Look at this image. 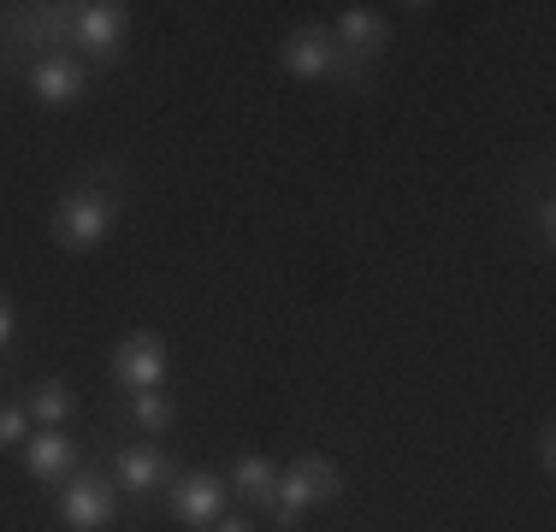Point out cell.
Listing matches in <instances>:
<instances>
[{"label":"cell","instance_id":"cell-1","mask_svg":"<svg viewBox=\"0 0 556 532\" xmlns=\"http://www.w3.org/2000/svg\"><path fill=\"white\" fill-rule=\"evenodd\" d=\"M113 219H118L113 190H101V183H72L54 207V243L65 255H96L113 237Z\"/></svg>","mask_w":556,"mask_h":532},{"label":"cell","instance_id":"cell-2","mask_svg":"<svg viewBox=\"0 0 556 532\" xmlns=\"http://www.w3.org/2000/svg\"><path fill=\"white\" fill-rule=\"evenodd\" d=\"M343 497V473L332 456H296L290 468H278V485H273V503L267 515L278 527H302V515L314 503H338Z\"/></svg>","mask_w":556,"mask_h":532},{"label":"cell","instance_id":"cell-3","mask_svg":"<svg viewBox=\"0 0 556 532\" xmlns=\"http://www.w3.org/2000/svg\"><path fill=\"white\" fill-rule=\"evenodd\" d=\"M60 521L72 532H108L118 521V485L113 473L77 468L72 479H60Z\"/></svg>","mask_w":556,"mask_h":532},{"label":"cell","instance_id":"cell-4","mask_svg":"<svg viewBox=\"0 0 556 532\" xmlns=\"http://www.w3.org/2000/svg\"><path fill=\"white\" fill-rule=\"evenodd\" d=\"M125 36H130L125 0H84V7H72V36H65V48H72L77 60H113V53L125 48Z\"/></svg>","mask_w":556,"mask_h":532},{"label":"cell","instance_id":"cell-5","mask_svg":"<svg viewBox=\"0 0 556 532\" xmlns=\"http://www.w3.org/2000/svg\"><path fill=\"white\" fill-rule=\"evenodd\" d=\"M278 65H285V77H296V84H326V77L350 72V60L338 53L326 24H302V30H290L285 42H278Z\"/></svg>","mask_w":556,"mask_h":532},{"label":"cell","instance_id":"cell-6","mask_svg":"<svg viewBox=\"0 0 556 532\" xmlns=\"http://www.w3.org/2000/svg\"><path fill=\"white\" fill-rule=\"evenodd\" d=\"M225 479L219 473H207V468H190V473H172V485H166V515L178 527H190V532H207L225 515Z\"/></svg>","mask_w":556,"mask_h":532},{"label":"cell","instance_id":"cell-7","mask_svg":"<svg viewBox=\"0 0 556 532\" xmlns=\"http://www.w3.org/2000/svg\"><path fill=\"white\" fill-rule=\"evenodd\" d=\"M113 384L125 396L137 391H166V343L154 331H125L113 343Z\"/></svg>","mask_w":556,"mask_h":532},{"label":"cell","instance_id":"cell-8","mask_svg":"<svg viewBox=\"0 0 556 532\" xmlns=\"http://www.w3.org/2000/svg\"><path fill=\"white\" fill-rule=\"evenodd\" d=\"M18 456H24V473H30L36 485H60V479H72L84 468V461H77V438L65 432V426H36Z\"/></svg>","mask_w":556,"mask_h":532},{"label":"cell","instance_id":"cell-9","mask_svg":"<svg viewBox=\"0 0 556 532\" xmlns=\"http://www.w3.org/2000/svg\"><path fill=\"white\" fill-rule=\"evenodd\" d=\"M332 42L350 65H374L391 42V24H386V12H374V7H338Z\"/></svg>","mask_w":556,"mask_h":532},{"label":"cell","instance_id":"cell-10","mask_svg":"<svg viewBox=\"0 0 556 532\" xmlns=\"http://www.w3.org/2000/svg\"><path fill=\"white\" fill-rule=\"evenodd\" d=\"M30 96L42 106H72L89 89V65L77 53H30Z\"/></svg>","mask_w":556,"mask_h":532},{"label":"cell","instance_id":"cell-11","mask_svg":"<svg viewBox=\"0 0 556 532\" xmlns=\"http://www.w3.org/2000/svg\"><path fill=\"white\" fill-rule=\"evenodd\" d=\"M113 485L118 497H154V491L172 485V461L154 444H125L113 456Z\"/></svg>","mask_w":556,"mask_h":532},{"label":"cell","instance_id":"cell-12","mask_svg":"<svg viewBox=\"0 0 556 532\" xmlns=\"http://www.w3.org/2000/svg\"><path fill=\"white\" fill-rule=\"evenodd\" d=\"M273 485H278V461L273 456H237L231 473H225V491H231L237 503H249V509H267L273 503Z\"/></svg>","mask_w":556,"mask_h":532},{"label":"cell","instance_id":"cell-13","mask_svg":"<svg viewBox=\"0 0 556 532\" xmlns=\"http://www.w3.org/2000/svg\"><path fill=\"white\" fill-rule=\"evenodd\" d=\"M125 415H130V426H137L142 438H161V432H172L178 408H172L166 391H137V396H125Z\"/></svg>","mask_w":556,"mask_h":532},{"label":"cell","instance_id":"cell-14","mask_svg":"<svg viewBox=\"0 0 556 532\" xmlns=\"http://www.w3.org/2000/svg\"><path fill=\"white\" fill-rule=\"evenodd\" d=\"M72 384H65V379H42V384H36V391H30V403H24V415H30V426H65V420H72Z\"/></svg>","mask_w":556,"mask_h":532},{"label":"cell","instance_id":"cell-15","mask_svg":"<svg viewBox=\"0 0 556 532\" xmlns=\"http://www.w3.org/2000/svg\"><path fill=\"white\" fill-rule=\"evenodd\" d=\"M36 426L24 415V403H0V449H24V438H30Z\"/></svg>","mask_w":556,"mask_h":532},{"label":"cell","instance_id":"cell-16","mask_svg":"<svg viewBox=\"0 0 556 532\" xmlns=\"http://www.w3.org/2000/svg\"><path fill=\"white\" fill-rule=\"evenodd\" d=\"M12 343H18V308H12V296L0 290V355H7Z\"/></svg>","mask_w":556,"mask_h":532},{"label":"cell","instance_id":"cell-17","mask_svg":"<svg viewBox=\"0 0 556 532\" xmlns=\"http://www.w3.org/2000/svg\"><path fill=\"white\" fill-rule=\"evenodd\" d=\"M539 473H556V432H551V426H539Z\"/></svg>","mask_w":556,"mask_h":532},{"label":"cell","instance_id":"cell-18","mask_svg":"<svg viewBox=\"0 0 556 532\" xmlns=\"http://www.w3.org/2000/svg\"><path fill=\"white\" fill-rule=\"evenodd\" d=\"M207 532H255V521H243V515H219Z\"/></svg>","mask_w":556,"mask_h":532}]
</instances>
